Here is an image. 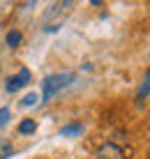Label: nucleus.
<instances>
[{
	"instance_id": "f257e3e1",
	"label": "nucleus",
	"mask_w": 150,
	"mask_h": 159,
	"mask_svg": "<svg viewBox=\"0 0 150 159\" xmlns=\"http://www.w3.org/2000/svg\"><path fill=\"white\" fill-rule=\"evenodd\" d=\"M72 81H74V74H72V72H60V74L46 76V79L42 81V99L49 102V99L55 95V92L63 90V88H67Z\"/></svg>"
},
{
	"instance_id": "f03ea898",
	"label": "nucleus",
	"mask_w": 150,
	"mask_h": 159,
	"mask_svg": "<svg viewBox=\"0 0 150 159\" xmlns=\"http://www.w3.org/2000/svg\"><path fill=\"white\" fill-rule=\"evenodd\" d=\"M97 159H129V150L120 148L118 143H113V141H106L104 145H99Z\"/></svg>"
},
{
	"instance_id": "7ed1b4c3",
	"label": "nucleus",
	"mask_w": 150,
	"mask_h": 159,
	"mask_svg": "<svg viewBox=\"0 0 150 159\" xmlns=\"http://www.w3.org/2000/svg\"><path fill=\"white\" fill-rule=\"evenodd\" d=\"M72 7H74V2H53L51 7L46 9L44 19H46V21H51V19H63L65 14L72 12Z\"/></svg>"
},
{
	"instance_id": "20e7f679",
	"label": "nucleus",
	"mask_w": 150,
	"mask_h": 159,
	"mask_svg": "<svg viewBox=\"0 0 150 159\" xmlns=\"http://www.w3.org/2000/svg\"><path fill=\"white\" fill-rule=\"evenodd\" d=\"M83 134V125L81 122H69L60 129V136H81Z\"/></svg>"
},
{
	"instance_id": "39448f33",
	"label": "nucleus",
	"mask_w": 150,
	"mask_h": 159,
	"mask_svg": "<svg viewBox=\"0 0 150 159\" xmlns=\"http://www.w3.org/2000/svg\"><path fill=\"white\" fill-rule=\"evenodd\" d=\"M5 42H7V46H9V48H16L21 42H23V35H21L19 30H9V32H7V37H5Z\"/></svg>"
},
{
	"instance_id": "423d86ee",
	"label": "nucleus",
	"mask_w": 150,
	"mask_h": 159,
	"mask_svg": "<svg viewBox=\"0 0 150 159\" xmlns=\"http://www.w3.org/2000/svg\"><path fill=\"white\" fill-rule=\"evenodd\" d=\"M148 95H150V69L146 72V76H143V83H141V88H138V92H136V99H146Z\"/></svg>"
},
{
	"instance_id": "0eeeda50",
	"label": "nucleus",
	"mask_w": 150,
	"mask_h": 159,
	"mask_svg": "<svg viewBox=\"0 0 150 159\" xmlns=\"http://www.w3.org/2000/svg\"><path fill=\"white\" fill-rule=\"evenodd\" d=\"M35 129H37V122L30 120V118H26V120L19 122V134H35Z\"/></svg>"
},
{
	"instance_id": "6e6552de",
	"label": "nucleus",
	"mask_w": 150,
	"mask_h": 159,
	"mask_svg": "<svg viewBox=\"0 0 150 159\" xmlns=\"http://www.w3.org/2000/svg\"><path fill=\"white\" fill-rule=\"evenodd\" d=\"M16 81H19V88H23L30 83V69H26V67H21V72L16 74Z\"/></svg>"
},
{
	"instance_id": "1a4fd4ad",
	"label": "nucleus",
	"mask_w": 150,
	"mask_h": 159,
	"mask_svg": "<svg viewBox=\"0 0 150 159\" xmlns=\"http://www.w3.org/2000/svg\"><path fill=\"white\" fill-rule=\"evenodd\" d=\"M12 152H14L12 143H0V159H7V157H12Z\"/></svg>"
},
{
	"instance_id": "9d476101",
	"label": "nucleus",
	"mask_w": 150,
	"mask_h": 159,
	"mask_svg": "<svg viewBox=\"0 0 150 159\" xmlns=\"http://www.w3.org/2000/svg\"><path fill=\"white\" fill-rule=\"evenodd\" d=\"M5 90H7V92H16V90H19V81H16V76H9V79H7Z\"/></svg>"
},
{
	"instance_id": "9b49d317",
	"label": "nucleus",
	"mask_w": 150,
	"mask_h": 159,
	"mask_svg": "<svg viewBox=\"0 0 150 159\" xmlns=\"http://www.w3.org/2000/svg\"><path fill=\"white\" fill-rule=\"evenodd\" d=\"M37 104V95L35 92H30V95H26L23 99H21V106H35Z\"/></svg>"
},
{
	"instance_id": "f8f14e48",
	"label": "nucleus",
	"mask_w": 150,
	"mask_h": 159,
	"mask_svg": "<svg viewBox=\"0 0 150 159\" xmlns=\"http://www.w3.org/2000/svg\"><path fill=\"white\" fill-rule=\"evenodd\" d=\"M7 120H9V108H0V127L7 125Z\"/></svg>"
},
{
	"instance_id": "ddd939ff",
	"label": "nucleus",
	"mask_w": 150,
	"mask_h": 159,
	"mask_svg": "<svg viewBox=\"0 0 150 159\" xmlns=\"http://www.w3.org/2000/svg\"><path fill=\"white\" fill-rule=\"evenodd\" d=\"M148 131H150V118H148Z\"/></svg>"
}]
</instances>
